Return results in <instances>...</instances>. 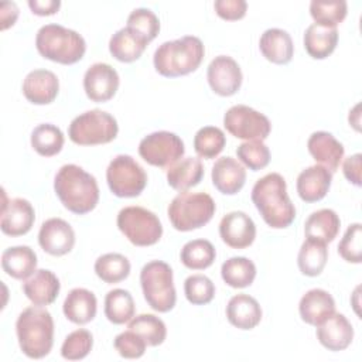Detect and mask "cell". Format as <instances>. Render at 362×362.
Masks as SVG:
<instances>
[{"label":"cell","instance_id":"obj_15","mask_svg":"<svg viewBox=\"0 0 362 362\" xmlns=\"http://www.w3.org/2000/svg\"><path fill=\"white\" fill-rule=\"evenodd\" d=\"M38 243L48 255L64 256L69 253L75 245V232L66 221L49 218L40 228Z\"/></svg>","mask_w":362,"mask_h":362},{"label":"cell","instance_id":"obj_34","mask_svg":"<svg viewBox=\"0 0 362 362\" xmlns=\"http://www.w3.org/2000/svg\"><path fill=\"white\" fill-rule=\"evenodd\" d=\"M221 276L228 286L233 288H243L253 283L256 277V266L247 257L235 256L223 262Z\"/></svg>","mask_w":362,"mask_h":362},{"label":"cell","instance_id":"obj_46","mask_svg":"<svg viewBox=\"0 0 362 362\" xmlns=\"http://www.w3.org/2000/svg\"><path fill=\"white\" fill-rule=\"evenodd\" d=\"M339 256L349 263L362 262V225L359 222L348 226L338 245Z\"/></svg>","mask_w":362,"mask_h":362},{"label":"cell","instance_id":"obj_12","mask_svg":"<svg viewBox=\"0 0 362 362\" xmlns=\"http://www.w3.org/2000/svg\"><path fill=\"white\" fill-rule=\"evenodd\" d=\"M223 126L232 136L246 141H263L272 130L270 120L263 113L246 105L229 107L223 116Z\"/></svg>","mask_w":362,"mask_h":362},{"label":"cell","instance_id":"obj_51","mask_svg":"<svg viewBox=\"0 0 362 362\" xmlns=\"http://www.w3.org/2000/svg\"><path fill=\"white\" fill-rule=\"evenodd\" d=\"M18 17V7L16 3H3L0 8V18H1V30L11 27Z\"/></svg>","mask_w":362,"mask_h":362},{"label":"cell","instance_id":"obj_18","mask_svg":"<svg viewBox=\"0 0 362 362\" xmlns=\"http://www.w3.org/2000/svg\"><path fill=\"white\" fill-rule=\"evenodd\" d=\"M317 339L328 351H344L354 339V328L344 314L334 313L317 325Z\"/></svg>","mask_w":362,"mask_h":362},{"label":"cell","instance_id":"obj_37","mask_svg":"<svg viewBox=\"0 0 362 362\" xmlns=\"http://www.w3.org/2000/svg\"><path fill=\"white\" fill-rule=\"evenodd\" d=\"M64 133L59 127L51 123L38 124L31 133L33 148L44 157H52L62 150Z\"/></svg>","mask_w":362,"mask_h":362},{"label":"cell","instance_id":"obj_21","mask_svg":"<svg viewBox=\"0 0 362 362\" xmlns=\"http://www.w3.org/2000/svg\"><path fill=\"white\" fill-rule=\"evenodd\" d=\"M211 177L212 184L219 192L225 195H235L245 185L246 170L238 160L226 156L215 161Z\"/></svg>","mask_w":362,"mask_h":362},{"label":"cell","instance_id":"obj_17","mask_svg":"<svg viewBox=\"0 0 362 362\" xmlns=\"http://www.w3.org/2000/svg\"><path fill=\"white\" fill-rule=\"evenodd\" d=\"M35 221L33 205L24 198H13L6 201L1 208V232L7 236H21L30 232Z\"/></svg>","mask_w":362,"mask_h":362},{"label":"cell","instance_id":"obj_28","mask_svg":"<svg viewBox=\"0 0 362 362\" xmlns=\"http://www.w3.org/2000/svg\"><path fill=\"white\" fill-rule=\"evenodd\" d=\"M204 165L197 157L180 158L167 168V182L177 191H187L201 182Z\"/></svg>","mask_w":362,"mask_h":362},{"label":"cell","instance_id":"obj_24","mask_svg":"<svg viewBox=\"0 0 362 362\" xmlns=\"http://www.w3.org/2000/svg\"><path fill=\"white\" fill-rule=\"evenodd\" d=\"M298 313L304 322L317 327L335 313V301L328 291L311 288L301 297Z\"/></svg>","mask_w":362,"mask_h":362},{"label":"cell","instance_id":"obj_38","mask_svg":"<svg viewBox=\"0 0 362 362\" xmlns=\"http://www.w3.org/2000/svg\"><path fill=\"white\" fill-rule=\"evenodd\" d=\"M95 273L107 284L119 283L130 274V262L120 253H106L96 259Z\"/></svg>","mask_w":362,"mask_h":362},{"label":"cell","instance_id":"obj_49","mask_svg":"<svg viewBox=\"0 0 362 362\" xmlns=\"http://www.w3.org/2000/svg\"><path fill=\"white\" fill-rule=\"evenodd\" d=\"M361 164H362L361 153L349 156L348 158L344 160V164H342V171L345 178L356 187L361 185Z\"/></svg>","mask_w":362,"mask_h":362},{"label":"cell","instance_id":"obj_7","mask_svg":"<svg viewBox=\"0 0 362 362\" xmlns=\"http://www.w3.org/2000/svg\"><path fill=\"white\" fill-rule=\"evenodd\" d=\"M140 284L144 300L158 313L174 308L177 293L173 283V270L163 260H151L140 272Z\"/></svg>","mask_w":362,"mask_h":362},{"label":"cell","instance_id":"obj_26","mask_svg":"<svg viewBox=\"0 0 362 362\" xmlns=\"http://www.w3.org/2000/svg\"><path fill=\"white\" fill-rule=\"evenodd\" d=\"M263 57L277 65L288 64L294 55V45L290 34L281 28L266 30L259 41Z\"/></svg>","mask_w":362,"mask_h":362},{"label":"cell","instance_id":"obj_44","mask_svg":"<svg viewBox=\"0 0 362 362\" xmlns=\"http://www.w3.org/2000/svg\"><path fill=\"white\" fill-rule=\"evenodd\" d=\"M93 346V337L90 331L79 328L72 331L61 346V355L68 361H79L88 356Z\"/></svg>","mask_w":362,"mask_h":362},{"label":"cell","instance_id":"obj_22","mask_svg":"<svg viewBox=\"0 0 362 362\" xmlns=\"http://www.w3.org/2000/svg\"><path fill=\"white\" fill-rule=\"evenodd\" d=\"M332 173L324 165L315 164L303 170L297 177V192L304 202H317L329 191Z\"/></svg>","mask_w":362,"mask_h":362},{"label":"cell","instance_id":"obj_8","mask_svg":"<svg viewBox=\"0 0 362 362\" xmlns=\"http://www.w3.org/2000/svg\"><path fill=\"white\" fill-rule=\"evenodd\" d=\"M117 132V122L110 113L92 109L71 122L68 136L78 146H96L110 143L116 139Z\"/></svg>","mask_w":362,"mask_h":362},{"label":"cell","instance_id":"obj_35","mask_svg":"<svg viewBox=\"0 0 362 362\" xmlns=\"http://www.w3.org/2000/svg\"><path fill=\"white\" fill-rule=\"evenodd\" d=\"M134 300L127 290L113 288L105 297V315L113 324L129 322L134 317Z\"/></svg>","mask_w":362,"mask_h":362},{"label":"cell","instance_id":"obj_11","mask_svg":"<svg viewBox=\"0 0 362 362\" xmlns=\"http://www.w3.org/2000/svg\"><path fill=\"white\" fill-rule=\"evenodd\" d=\"M185 153L184 141L175 133L160 130L147 134L139 144L140 157L154 167H170Z\"/></svg>","mask_w":362,"mask_h":362},{"label":"cell","instance_id":"obj_16","mask_svg":"<svg viewBox=\"0 0 362 362\" xmlns=\"http://www.w3.org/2000/svg\"><path fill=\"white\" fill-rule=\"evenodd\" d=\"M219 235L229 247L245 249L249 247L256 238V225L247 214L233 211L221 219Z\"/></svg>","mask_w":362,"mask_h":362},{"label":"cell","instance_id":"obj_50","mask_svg":"<svg viewBox=\"0 0 362 362\" xmlns=\"http://www.w3.org/2000/svg\"><path fill=\"white\" fill-rule=\"evenodd\" d=\"M28 7L37 16H51L59 10L61 1L59 0H30Z\"/></svg>","mask_w":362,"mask_h":362},{"label":"cell","instance_id":"obj_30","mask_svg":"<svg viewBox=\"0 0 362 362\" xmlns=\"http://www.w3.org/2000/svg\"><path fill=\"white\" fill-rule=\"evenodd\" d=\"M1 267L13 279L25 280L34 274L37 255L30 246H13L3 252Z\"/></svg>","mask_w":362,"mask_h":362},{"label":"cell","instance_id":"obj_27","mask_svg":"<svg viewBox=\"0 0 362 362\" xmlns=\"http://www.w3.org/2000/svg\"><path fill=\"white\" fill-rule=\"evenodd\" d=\"M62 310L65 317L71 322L83 325L90 322L95 318L96 310H98V301L92 291L82 287H76V288H72L65 297Z\"/></svg>","mask_w":362,"mask_h":362},{"label":"cell","instance_id":"obj_6","mask_svg":"<svg viewBox=\"0 0 362 362\" xmlns=\"http://www.w3.org/2000/svg\"><path fill=\"white\" fill-rule=\"evenodd\" d=\"M215 209V202L209 194L181 191L170 202L167 214L174 229L188 232L206 225Z\"/></svg>","mask_w":362,"mask_h":362},{"label":"cell","instance_id":"obj_19","mask_svg":"<svg viewBox=\"0 0 362 362\" xmlns=\"http://www.w3.org/2000/svg\"><path fill=\"white\" fill-rule=\"evenodd\" d=\"M59 90V81L52 71L34 69L23 82V95L34 105H48L54 102Z\"/></svg>","mask_w":362,"mask_h":362},{"label":"cell","instance_id":"obj_1","mask_svg":"<svg viewBox=\"0 0 362 362\" xmlns=\"http://www.w3.org/2000/svg\"><path fill=\"white\" fill-rule=\"evenodd\" d=\"M252 201L270 228H287L296 218V206L287 194L286 180L279 173H269L256 181Z\"/></svg>","mask_w":362,"mask_h":362},{"label":"cell","instance_id":"obj_13","mask_svg":"<svg viewBox=\"0 0 362 362\" xmlns=\"http://www.w3.org/2000/svg\"><path fill=\"white\" fill-rule=\"evenodd\" d=\"M206 79L216 95L232 96L240 89L242 71L232 57L218 55L208 65Z\"/></svg>","mask_w":362,"mask_h":362},{"label":"cell","instance_id":"obj_2","mask_svg":"<svg viewBox=\"0 0 362 362\" xmlns=\"http://www.w3.org/2000/svg\"><path fill=\"white\" fill-rule=\"evenodd\" d=\"M54 189L62 205L76 215L90 212L99 201L96 178L76 164H65L58 170Z\"/></svg>","mask_w":362,"mask_h":362},{"label":"cell","instance_id":"obj_42","mask_svg":"<svg viewBox=\"0 0 362 362\" xmlns=\"http://www.w3.org/2000/svg\"><path fill=\"white\" fill-rule=\"evenodd\" d=\"M236 156L252 171H259L270 163V150L260 140H250L239 144Z\"/></svg>","mask_w":362,"mask_h":362},{"label":"cell","instance_id":"obj_52","mask_svg":"<svg viewBox=\"0 0 362 362\" xmlns=\"http://www.w3.org/2000/svg\"><path fill=\"white\" fill-rule=\"evenodd\" d=\"M359 103L358 105H355V107L349 112V123L355 127V130H358L359 132V117H361V115H359Z\"/></svg>","mask_w":362,"mask_h":362},{"label":"cell","instance_id":"obj_31","mask_svg":"<svg viewBox=\"0 0 362 362\" xmlns=\"http://www.w3.org/2000/svg\"><path fill=\"white\" fill-rule=\"evenodd\" d=\"M341 221L335 211L329 208H322L313 212L305 223L304 233L307 239H315L324 243L332 242L339 232Z\"/></svg>","mask_w":362,"mask_h":362},{"label":"cell","instance_id":"obj_33","mask_svg":"<svg viewBox=\"0 0 362 362\" xmlns=\"http://www.w3.org/2000/svg\"><path fill=\"white\" fill-rule=\"evenodd\" d=\"M328 260V249L327 243L315 240V239H305L300 247L297 256V264L300 272L304 276L315 277L318 276Z\"/></svg>","mask_w":362,"mask_h":362},{"label":"cell","instance_id":"obj_20","mask_svg":"<svg viewBox=\"0 0 362 362\" xmlns=\"http://www.w3.org/2000/svg\"><path fill=\"white\" fill-rule=\"evenodd\" d=\"M307 148L313 158L335 173L344 158V146L328 132H314L307 141Z\"/></svg>","mask_w":362,"mask_h":362},{"label":"cell","instance_id":"obj_3","mask_svg":"<svg viewBox=\"0 0 362 362\" xmlns=\"http://www.w3.org/2000/svg\"><path fill=\"white\" fill-rule=\"evenodd\" d=\"M205 48L194 35H185L163 42L154 52L156 71L165 78H177L194 72L202 62Z\"/></svg>","mask_w":362,"mask_h":362},{"label":"cell","instance_id":"obj_10","mask_svg":"<svg viewBox=\"0 0 362 362\" xmlns=\"http://www.w3.org/2000/svg\"><path fill=\"white\" fill-rule=\"evenodd\" d=\"M106 181L113 195L119 198H133L144 191L147 174L133 157L119 154L107 165Z\"/></svg>","mask_w":362,"mask_h":362},{"label":"cell","instance_id":"obj_40","mask_svg":"<svg viewBox=\"0 0 362 362\" xmlns=\"http://www.w3.org/2000/svg\"><path fill=\"white\" fill-rule=\"evenodd\" d=\"M225 133L215 126L201 127L194 137V150L201 158H215L225 147Z\"/></svg>","mask_w":362,"mask_h":362},{"label":"cell","instance_id":"obj_23","mask_svg":"<svg viewBox=\"0 0 362 362\" xmlns=\"http://www.w3.org/2000/svg\"><path fill=\"white\" fill-rule=\"evenodd\" d=\"M61 284L58 277L47 269L35 270L30 279L23 283V291L25 297L34 305H48L58 297Z\"/></svg>","mask_w":362,"mask_h":362},{"label":"cell","instance_id":"obj_41","mask_svg":"<svg viewBox=\"0 0 362 362\" xmlns=\"http://www.w3.org/2000/svg\"><path fill=\"white\" fill-rule=\"evenodd\" d=\"M348 4L345 0L320 1L313 0L310 3V14L315 24L324 27H337L346 17Z\"/></svg>","mask_w":362,"mask_h":362},{"label":"cell","instance_id":"obj_29","mask_svg":"<svg viewBox=\"0 0 362 362\" xmlns=\"http://www.w3.org/2000/svg\"><path fill=\"white\" fill-rule=\"evenodd\" d=\"M148 41L129 27L117 30L109 41V51L120 62H133L141 57Z\"/></svg>","mask_w":362,"mask_h":362},{"label":"cell","instance_id":"obj_48","mask_svg":"<svg viewBox=\"0 0 362 362\" xmlns=\"http://www.w3.org/2000/svg\"><path fill=\"white\" fill-rule=\"evenodd\" d=\"M214 8L221 18L235 21L245 17L247 3L245 0H216L214 3Z\"/></svg>","mask_w":362,"mask_h":362},{"label":"cell","instance_id":"obj_45","mask_svg":"<svg viewBox=\"0 0 362 362\" xmlns=\"http://www.w3.org/2000/svg\"><path fill=\"white\" fill-rule=\"evenodd\" d=\"M184 293L191 304L204 305L212 301L215 296V286L205 274H192L184 281Z\"/></svg>","mask_w":362,"mask_h":362},{"label":"cell","instance_id":"obj_36","mask_svg":"<svg viewBox=\"0 0 362 362\" xmlns=\"http://www.w3.org/2000/svg\"><path fill=\"white\" fill-rule=\"evenodd\" d=\"M180 257L185 267L191 270H204L214 263L216 252L209 240L194 239L182 246Z\"/></svg>","mask_w":362,"mask_h":362},{"label":"cell","instance_id":"obj_4","mask_svg":"<svg viewBox=\"0 0 362 362\" xmlns=\"http://www.w3.org/2000/svg\"><path fill=\"white\" fill-rule=\"evenodd\" d=\"M16 332L21 352L31 359L47 356L54 345V320L45 308L27 307L20 313Z\"/></svg>","mask_w":362,"mask_h":362},{"label":"cell","instance_id":"obj_5","mask_svg":"<svg viewBox=\"0 0 362 362\" xmlns=\"http://www.w3.org/2000/svg\"><path fill=\"white\" fill-rule=\"evenodd\" d=\"M35 47L44 58L64 65L81 61L86 51L83 37L59 24L42 25L37 33Z\"/></svg>","mask_w":362,"mask_h":362},{"label":"cell","instance_id":"obj_9","mask_svg":"<svg viewBox=\"0 0 362 362\" xmlns=\"http://www.w3.org/2000/svg\"><path fill=\"white\" fill-rule=\"evenodd\" d=\"M119 230L134 246H151L163 235V226L157 215L143 206H124L117 214Z\"/></svg>","mask_w":362,"mask_h":362},{"label":"cell","instance_id":"obj_43","mask_svg":"<svg viewBox=\"0 0 362 362\" xmlns=\"http://www.w3.org/2000/svg\"><path fill=\"white\" fill-rule=\"evenodd\" d=\"M146 41H153L160 31L158 17L148 8H134L127 17V25Z\"/></svg>","mask_w":362,"mask_h":362},{"label":"cell","instance_id":"obj_39","mask_svg":"<svg viewBox=\"0 0 362 362\" xmlns=\"http://www.w3.org/2000/svg\"><path fill=\"white\" fill-rule=\"evenodd\" d=\"M129 329L137 332L148 346L161 345L167 337V328L163 320L153 314H140L129 321Z\"/></svg>","mask_w":362,"mask_h":362},{"label":"cell","instance_id":"obj_32","mask_svg":"<svg viewBox=\"0 0 362 362\" xmlns=\"http://www.w3.org/2000/svg\"><path fill=\"white\" fill-rule=\"evenodd\" d=\"M338 44L337 27H324L311 24L304 33V47L310 57L324 59L329 57Z\"/></svg>","mask_w":362,"mask_h":362},{"label":"cell","instance_id":"obj_25","mask_svg":"<svg viewBox=\"0 0 362 362\" xmlns=\"http://www.w3.org/2000/svg\"><path fill=\"white\" fill-rule=\"evenodd\" d=\"M226 318L239 329H253L262 320V308L256 298L240 293L228 301Z\"/></svg>","mask_w":362,"mask_h":362},{"label":"cell","instance_id":"obj_14","mask_svg":"<svg viewBox=\"0 0 362 362\" xmlns=\"http://www.w3.org/2000/svg\"><path fill=\"white\" fill-rule=\"evenodd\" d=\"M119 88V75L113 66L105 62L90 65L83 76V89L92 102H107Z\"/></svg>","mask_w":362,"mask_h":362},{"label":"cell","instance_id":"obj_47","mask_svg":"<svg viewBox=\"0 0 362 362\" xmlns=\"http://www.w3.org/2000/svg\"><path fill=\"white\" fill-rule=\"evenodd\" d=\"M115 348L119 352L120 356L126 359H137L144 355L146 352V341L134 331L127 329L124 332H120L115 338Z\"/></svg>","mask_w":362,"mask_h":362}]
</instances>
